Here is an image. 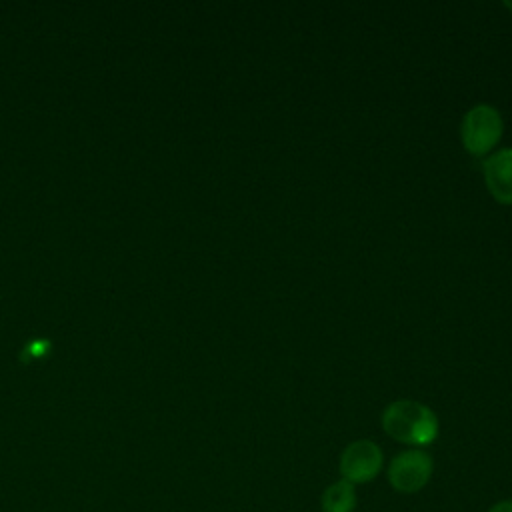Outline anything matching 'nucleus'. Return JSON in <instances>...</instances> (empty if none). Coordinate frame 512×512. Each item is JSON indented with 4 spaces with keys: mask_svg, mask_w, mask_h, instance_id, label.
<instances>
[{
    "mask_svg": "<svg viewBox=\"0 0 512 512\" xmlns=\"http://www.w3.org/2000/svg\"><path fill=\"white\" fill-rule=\"evenodd\" d=\"M382 428L388 436L410 446H428L438 436L436 414L416 400H396L382 414Z\"/></svg>",
    "mask_w": 512,
    "mask_h": 512,
    "instance_id": "nucleus-1",
    "label": "nucleus"
},
{
    "mask_svg": "<svg viewBox=\"0 0 512 512\" xmlns=\"http://www.w3.org/2000/svg\"><path fill=\"white\" fill-rule=\"evenodd\" d=\"M504 122L500 112L490 104H478L470 108L460 126V136L466 152L472 156L488 154L502 138Z\"/></svg>",
    "mask_w": 512,
    "mask_h": 512,
    "instance_id": "nucleus-2",
    "label": "nucleus"
},
{
    "mask_svg": "<svg viewBox=\"0 0 512 512\" xmlns=\"http://www.w3.org/2000/svg\"><path fill=\"white\" fill-rule=\"evenodd\" d=\"M432 458L424 450H406L388 464V482L396 492L414 494L422 490L432 476Z\"/></svg>",
    "mask_w": 512,
    "mask_h": 512,
    "instance_id": "nucleus-3",
    "label": "nucleus"
},
{
    "mask_svg": "<svg viewBox=\"0 0 512 512\" xmlns=\"http://www.w3.org/2000/svg\"><path fill=\"white\" fill-rule=\"evenodd\" d=\"M382 464H384V456L376 442L354 440L340 454L338 468H340L342 480H348L350 484H362L376 478L378 472L382 470Z\"/></svg>",
    "mask_w": 512,
    "mask_h": 512,
    "instance_id": "nucleus-4",
    "label": "nucleus"
},
{
    "mask_svg": "<svg viewBox=\"0 0 512 512\" xmlns=\"http://www.w3.org/2000/svg\"><path fill=\"white\" fill-rule=\"evenodd\" d=\"M488 192L500 202L512 206V148L498 150L482 166Z\"/></svg>",
    "mask_w": 512,
    "mask_h": 512,
    "instance_id": "nucleus-5",
    "label": "nucleus"
},
{
    "mask_svg": "<svg viewBox=\"0 0 512 512\" xmlns=\"http://www.w3.org/2000/svg\"><path fill=\"white\" fill-rule=\"evenodd\" d=\"M356 488L348 480H338L330 484L320 498L322 512H354L356 508Z\"/></svg>",
    "mask_w": 512,
    "mask_h": 512,
    "instance_id": "nucleus-6",
    "label": "nucleus"
},
{
    "mask_svg": "<svg viewBox=\"0 0 512 512\" xmlns=\"http://www.w3.org/2000/svg\"><path fill=\"white\" fill-rule=\"evenodd\" d=\"M48 348H50V342H46V340H34V342H30V346H28L24 352H28L32 358H36V356L46 354Z\"/></svg>",
    "mask_w": 512,
    "mask_h": 512,
    "instance_id": "nucleus-7",
    "label": "nucleus"
},
{
    "mask_svg": "<svg viewBox=\"0 0 512 512\" xmlns=\"http://www.w3.org/2000/svg\"><path fill=\"white\" fill-rule=\"evenodd\" d=\"M488 512H512V500H502L496 502Z\"/></svg>",
    "mask_w": 512,
    "mask_h": 512,
    "instance_id": "nucleus-8",
    "label": "nucleus"
},
{
    "mask_svg": "<svg viewBox=\"0 0 512 512\" xmlns=\"http://www.w3.org/2000/svg\"><path fill=\"white\" fill-rule=\"evenodd\" d=\"M504 6H506V8H510V10H512V2H504Z\"/></svg>",
    "mask_w": 512,
    "mask_h": 512,
    "instance_id": "nucleus-9",
    "label": "nucleus"
}]
</instances>
